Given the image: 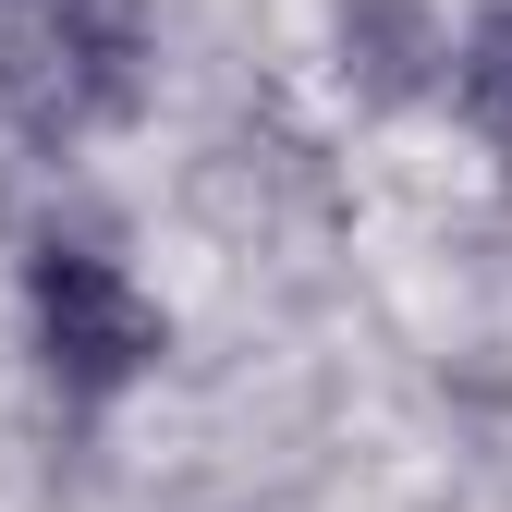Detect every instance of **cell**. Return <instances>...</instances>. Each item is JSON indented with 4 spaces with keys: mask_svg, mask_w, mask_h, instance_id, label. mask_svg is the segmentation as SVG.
Listing matches in <instances>:
<instances>
[{
    "mask_svg": "<svg viewBox=\"0 0 512 512\" xmlns=\"http://www.w3.org/2000/svg\"><path fill=\"white\" fill-rule=\"evenodd\" d=\"M147 98V13L135 0H0V110L37 147L110 135Z\"/></svg>",
    "mask_w": 512,
    "mask_h": 512,
    "instance_id": "6da1fadb",
    "label": "cell"
},
{
    "mask_svg": "<svg viewBox=\"0 0 512 512\" xmlns=\"http://www.w3.org/2000/svg\"><path fill=\"white\" fill-rule=\"evenodd\" d=\"M25 305H37V366H49L74 403H110L122 378L159 366V305L122 281L98 244H37Z\"/></svg>",
    "mask_w": 512,
    "mask_h": 512,
    "instance_id": "7a4b0ae2",
    "label": "cell"
},
{
    "mask_svg": "<svg viewBox=\"0 0 512 512\" xmlns=\"http://www.w3.org/2000/svg\"><path fill=\"white\" fill-rule=\"evenodd\" d=\"M439 61V25L415 13V0H342V74L366 98H415Z\"/></svg>",
    "mask_w": 512,
    "mask_h": 512,
    "instance_id": "3957f363",
    "label": "cell"
},
{
    "mask_svg": "<svg viewBox=\"0 0 512 512\" xmlns=\"http://www.w3.org/2000/svg\"><path fill=\"white\" fill-rule=\"evenodd\" d=\"M452 86H464V122H476V135L512 159V0H500V13L464 37V74H452Z\"/></svg>",
    "mask_w": 512,
    "mask_h": 512,
    "instance_id": "277c9868",
    "label": "cell"
}]
</instances>
